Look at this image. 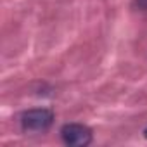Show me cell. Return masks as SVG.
Segmentation results:
<instances>
[{
    "label": "cell",
    "mask_w": 147,
    "mask_h": 147,
    "mask_svg": "<svg viewBox=\"0 0 147 147\" xmlns=\"http://www.w3.org/2000/svg\"><path fill=\"white\" fill-rule=\"evenodd\" d=\"M54 119H55V114L52 109L33 107V109H26L21 113L19 125L23 131L26 133H43L50 130V126L54 125Z\"/></svg>",
    "instance_id": "obj_1"
},
{
    "label": "cell",
    "mask_w": 147,
    "mask_h": 147,
    "mask_svg": "<svg viewBox=\"0 0 147 147\" xmlns=\"http://www.w3.org/2000/svg\"><path fill=\"white\" fill-rule=\"evenodd\" d=\"M62 144L69 147H87L94 140V131L83 123H66L59 130Z\"/></svg>",
    "instance_id": "obj_2"
},
{
    "label": "cell",
    "mask_w": 147,
    "mask_h": 147,
    "mask_svg": "<svg viewBox=\"0 0 147 147\" xmlns=\"http://www.w3.org/2000/svg\"><path fill=\"white\" fill-rule=\"evenodd\" d=\"M135 5L140 11H147V0H135Z\"/></svg>",
    "instance_id": "obj_3"
},
{
    "label": "cell",
    "mask_w": 147,
    "mask_h": 147,
    "mask_svg": "<svg viewBox=\"0 0 147 147\" xmlns=\"http://www.w3.org/2000/svg\"><path fill=\"white\" fill-rule=\"evenodd\" d=\"M144 137H145V138H147V128H145V130H144Z\"/></svg>",
    "instance_id": "obj_4"
}]
</instances>
